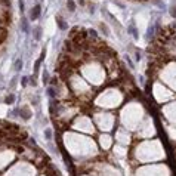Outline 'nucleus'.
Listing matches in <instances>:
<instances>
[{
	"instance_id": "obj_11",
	"label": "nucleus",
	"mask_w": 176,
	"mask_h": 176,
	"mask_svg": "<svg viewBox=\"0 0 176 176\" xmlns=\"http://www.w3.org/2000/svg\"><path fill=\"white\" fill-rule=\"evenodd\" d=\"M79 3H80V5H83V3H84V0H79Z\"/></svg>"
},
{
	"instance_id": "obj_7",
	"label": "nucleus",
	"mask_w": 176,
	"mask_h": 176,
	"mask_svg": "<svg viewBox=\"0 0 176 176\" xmlns=\"http://www.w3.org/2000/svg\"><path fill=\"white\" fill-rule=\"evenodd\" d=\"M15 101V96L13 95H9V96H6V104H12Z\"/></svg>"
},
{
	"instance_id": "obj_3",
	"label": "nucleus",
	"mask_w": 176,
	"mask_h": 176,
	"mask_svg": "<svg viewBox=\"0 0 176 176\" xmlns=\"http://www.w3.org/2000/svg\"><path fill=\"white\" fill-rule=\"evenodd\" d=\"M21 115H24L25 119H30V117H31V112H30L27 108H22V110H21Z\"/></svg>"
},
{
	"instance_id": "obj_4",
	"label": "nucleus",
	"mask_w": 176,
	"mask_h": 176,
	"mask_svg": "<svg viewBox=\"0 0 176 176\" xmlns=\"http://www.w3.org/2000/svg\"><path fill=\"white\" fill-rule=\"evenodd\" d=\"M67 8H68L71 12H74V10H75V5H74L73 0H68V2H67Z\"/></svg>"
},
{
	"instance_id": "obj_9",
	"label": "nucleus",
	"mask_w": 176,
	"mask_h": 176,
	"mask_svg": "<svg viewBox=\"0 0 176 176\" xmlns=\"http://www.w3.org/2000/svg\"><path fill=\"white\" fill-rule=\"evenodd\" d=\"M19 9H21V12H24V9H25V5L22 0H19Z\"/></svg>"
},
{
	"instance_id": "obj_1",
	"label": "nucleus",
	"mask_w": 176,
	"mask_h": 176,
	"mask_svg": "<svg viewBox=\"0 0 176 176\" xmlns=\"http://www.w3.org/2000/svg\"><path fill=\"white\" fill-rule=\"evenodd\" d=\"M40 10H42L40 5H36V6L31 9V12H30V19H31V21H34V19H37L38 16H40Z\"/></svg>"
},
{
	"instance_id": "obj_10",
	"label": "nucleus",
	"mask_w": 176,
	"mask_h": 176,
	"mask_svg": "<svg viewBox=\"0 0 176 176\" xmlns=\"http://www.w3.org/2000/svg\"><path fill=\"white\" fill-rule=\"evenodd\" d=\"M27 82H28V79H27V77H24V79L21 80V84H22V86H25V84H27Z\"/></svg>"
},
{
	"instance_id": "obj_2",
	"label": "nucleus",
	"mask_w": 176,
	"mask_h": 176,
	"mask_svg": "<svg viewBox=\"0 0 176 176\" xmlns=\"http://www.w3.org/2000/svg\"><path fill=\"white\" fill-rule=\"evenodd\" d=\"M56 21H58V25H59V28H62V30H65V28H67V22L64 21V19H62L61 16H58V18H56Z\"/></svg>"
},
{
	"instance_id": "obj_6",
	"label": "nucleus",
	"mask_w": 176,
	"mask_h": 176,
	"mask_svg": "<svg viewBox=\"0 0 176 176\" xmlns=\"http://www.w3.org/2000/svg\"><path fill=\"white\" fill-rule=\"evenodd\" d=\"M21 68H22V59H18V61H16V64H15V70H16V71H19Z\"/></svg>"
},
{
	"instance_id": "obj_8",
	"label": "nucleus",
	"mask_w": 176,
	"mask_h": 176,
	"mask_svg": "<svg viewBox=\"0 0 176 176\" xmlns=\"http://www.w3.org/2000/svg\"><path fill=\"white\" fill-rule=\"evenodd\" d=\"M40 34H42V30H40V28H36V38H37V40H38V38L42 37Z\"/></svg>"
},
{
	"instance_id": "obj_5",
	"label": "nucleus",
	"mask_w": 176,
	"mask_h": 176,
	"mask_svg": "<svg viewBox=\"0 0 176 176\" xmlns=\"http://www.w3.org/2000/svg\"><path fill=\"white\" fill-rule=\"evenodd\" d=\"M21 28L24 31H28V22H27V19H22V22H21Z\"/></svg>"
}]
</instances>
